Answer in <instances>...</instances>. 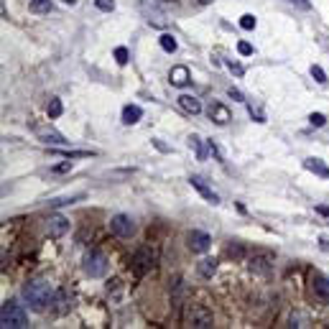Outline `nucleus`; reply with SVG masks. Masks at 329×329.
<instances>
[{
  "instance_id": "obj_1",
  "label": "nucleus",
  "mask_w": 329,
  "mask_h": 329,
  "mask_svg": "<svg viewBox=\"0 0 329 329\" xmlns=\"http://www.w3.org/2000/svg\"><path fill=\"white\" fill-rule=\"evenodd\" d=\"M54 293L56 291L51 289V283L43 281V278H36L31 283H26V289H23L26 301H28V306H31L34 311H46L54 304Z\"/></svg>"
},
{
  "instance_id": "obj_2",
  "label": "nucleus",
  "mask_w": 329,
  "mask_h": 329,
  "mask_svg": "<svg viewBox=\"0 0 329 329\" xmlns=\"http://www.w3.org/2000/svg\"><path fill=\"white\" fill-rule=\"evenodd\" d=\"M0 327L3 329H23V327H28V314L16 301H8L0 309Z\"/></svg>"
},
{
  "instance_id": "obj_3",
  "label": "nucleus",
  "mask_w": 329,
  "mask_h": 329,
  "mask_svg": "<svg viewBox=\"0 0 329 329\" xmlns=\"http://www.w3.org/2000/svg\"><path fill=\"white\" fill-rule=\"evenodd\" d=\"M82 271L89 276V278H102L108 273V258H105V253L100 250H89L84 260H82Z\"/></svg>"
},
{
  "instance_id": "obj_4",
  "label": "nucleus",
  "mask_w": 329,
  "mask_h": 329,
  "mask_svg": "<svg viewBox=\"0 0 329 329\" xmlns=\"http://www.w3.org/2000/svg\"><path fill=\"white\" fill-rule=\"evenodd\" d=\"M186 327H194V329H209L215 324V317L212 311H209L207 306H199V304H191L186 309V317H184Z\"/></svg>"
},
{
  "instance_id": "obj_5",
  "label": "nucleus",
  "mask_w": 329,
  "mask_h": 329,
  "mask_svg": "<svg viewBox=\"0 0 329 329\" xmlns=\"http://www.w3.org/2000/svg\"><path fill=\"white\" fill-rule=\"evenodd\" d=\"M110 230L115 237H120V240H130V237L136 235V222H133L130 215H115L110 219Z\"/></svg>"
},
{
  "instance_id": "obj_6",
  "label": "nucleus",
  "mask_w": 329,
  "mask_h": 329,
  "mask_svg": "<svg viewBox=\"0 0 329 329\" xmlns=\"http://www.w3.org/2000/svg\"><path fill=\"white\" fill-rule=\"evenodd\" d=\"M153 265H156V250H151L148 245L133 256V271H136V276H146Z\"/></svg>"
},
{
  "instance_id": "obj_7",
  "label": "nucleus",
  "mask_w": 329,
  "mask_h": 329,
  "mask_svg": "<svg viewBox=\"0 0 329 329\" xmlns=\"http://www.w3.org/2000/svg\"><path fill=\"white\" fill-rule=\"evenodd\" d=\"M69 232V219L64 215H51L46 219V235L49 237H64Z\"/></svg>"
},
{
  "instance_id": "obj_8",
  "label": "nucleus",
  "mask_w": 329,
  "mask_h": 329,
  "mask_svg": "<svg viewBox=\"0 0 329 329\" xmlns=\"http://www.w3.org/2000/svg\"><path fill=\"white\" fill-rule=\"evenodd\" d=\"M209 235L207 232H202V230H191L189 235H186V245H189V250L191 253H207L209 250Z\"/></svg>"
},
{
  "instance_id": "obj_9",
  "label": "nucleus",
  "mask_w": 329,
  "mask_h": 329,
  "mask_svg": "<svg viewBox=\"0 0 329 329\" xmlns=\"http://www.w3.org/2000/svg\"><path fill=\"white\" fill-rule=\"evenodd\" d=\"M207 115H209V120H215L217 125H227L232 120V115L230 110L225 108L222 102H209V108H207Z\"/></svg>"
},
{
  "instance_id": "obj_10",
  "label": "nucleus",
  "mask_w": 329,
  "mask_h": 329,
  "mask_svg": "<svg viewBox=\"0 0 329 329\" xmlns=\"http://www.w3.org/2000/svg\"><path fill=\"white\" fill-rule=\"evenodd\" d=\"M36 136H38L41 143H46V146H64V143H69L62 133L54 130V128H36Z\"/></svg>"
},
{
  "instance_id": "obj_11",
  "label": "nucleus",
  "mask_w": 329,
  "mask_h": 329,
  "mask_svg": "<svg viewBox=\"0 0 329 329\" xmlns=\"http://www.w3.org/2000/svg\"><path fill=\"white\" fill-rule=\"evenodd\" d=\"M189 184H191L194 189H197V191L202 194V197H204L207 202H212V204H219V197H217V191H212V189H209V186L204 184V179H202V176H189Z\"/></svg>"
},
{
  "instance_id": "obj_12",
  "label": "nucleus",
  "mask_w": 329,
  "mask_h": 329,
  "mask_svg": "<svg viewBox=\"0 0 329 329\" xmlns=\"http://www.w3.org/2000/svg\"><path fill=\"white\" fill-rule=\"evenodd\" d=\"M271 268H273L271 256H256L250 260V271L258 273V276H268V273H271Z\"/></svg>"
},
{
  "instance_id": "obj_13",
  "label": "nucleus",
  "mask_w": 329,
  "mask_h": 329,
  "mask_svg": "<svg viewBox=\"0 0 329 329\" xmlns=\"http://www.w3.org/2000/svg\"><path fill=\"white\" fill-rule=\"evenodd\" d=\"M169 79H171V84H174V87H186V84H189V79H191V74H189V69H186L184 64H179V67H174V69H171Z\"/></svg>"
},
{
  "instance_id": "obj_14",
  "label": "nucleus",
  "mask_w": 329,
  "mask_h": 329,
  "mask_svg": "<svg viewBox=\"0 0 329 329\" xmlns=\"http://www.w3.org/2000/svg\"><path fill=\"white\" fill-rule=\"evenodd\" d=\"M311 289H314V296H317L319 301H329V278H324V276L314 278Z\"/></svg>"
},
{
  "instance_id": "obj_15",
  "label": "nucleus",
  "mask_w": 329,
  "mask_h": 329,
  "mask_svg": "<svg viewBox=\"0 0 329 329\" xmlns=\"http://www.w3.org/2000/svg\"><path fill=\"white\" fill-rule=\"evenodd\" d=\"M141 117H143V110L138 108V105H125L123 108V123L125 125H136Z\"/></svg>"
},
{
  "instance_id": "obj_16",
  "label": "nucleus",
  "mask_w": 329,
  "mask_h": 329,
  "mask_svg": "<svg viewBox=\"0 0 329 329\" xmlns=\"http://www.w3.org/2000/svg\"><path fill=\"white\" fill-rule=\"evenodd\" d=\"M179 105H182L186 112H191V115H199L202 112V102L194 97V95H182V97H179Z\"/></svg>"
},
{
  "instance_id": "obj_17",
  "label": "nucleus",
  "mask_w": 329,
  "mask_h": 329,
  "mask_svg": "<svg viewBox=\"0 0 329 329\" xmlns=\"http://www.w3.org/2000/svg\"><path fill=\"white\" fill-rule=\"evenodd\" d=\"M304 169H306V171H314L317 176H327V179H329V169H327V163H324L322 158H306V161H304Z\"/></svg>"
},
{
  "instance_id": "obj_18",
  "label": "nucleus",
  "mask_w": 329,
  "mask_h": 329,
  "mask_svg": "<svg viewBox=\"0 0 329 329\" xmlns=\"http://www.w3.org/2000/svg\"><path fill=\"white\" fill-rule=\"evenodd\" d=\"M197 271H199V276H204V278H212L215 271H217V260H215V258H202L199 265H197Z\"/></svg>"
},
{
  "instance_id": "obj_19",
  "label": "nucleus",
  "mask_w": 329,
  "mask_h": 329,
  "mask_svg": "<svg viewBox=\"0 0 329 329\" xmlns=\"http://www.w3.org/2000/svg\"><path fill=\"white\" fill-rule=\"evenodd\" d=\"M189 148H194V153H197V158H199V161H204V158H207V148H209V146H204V143H202V138H199V136H194V133L189 136Z\"/></svg>"
},
{
  "instance_id": "obj_20",
  "label": "nucleus",
  "mask_w": 329,
  "mask_h": 329,
  "mask_svg": "<svg viewBox=\"0 0 329 329\" xmlns=\"http://www.w3.org/2000/svg\"><path fill=\"white\" fill-rule=\"evenodd\" d=\"M54 304H56V311H59V314H67V311H69V296H67L64 289H59V291L54 293Z\"/></svg>"
},
{
  "instance_id": "obj_21",
  "label": "nucleus",
  "mask_w": 329,
  "mask_h": 329,
  "mask_svg": "<svg viewBox=\"0 0 329 329\" xmlns=\"http://www.w3.org/2000/svg\"><path fill=\"white\" fill-rule=\"evenodd\" d=\"M158 43H161V49L166 51V54H174L179 46H176V38L171 36V34H163L161 38H158Z\"/></svg>"
},
{
  "instance_id": "obj_22",
  "label": "nucleus",
  "mask_w": 329,
  "mask_h": 329,
  "mask_svg": "<svg viewBox=\"0 0 329 329\" xmlns=\"http://www.w3.org/2000/svg\"><path fill=\"white\" fill-rule=\"evenodd\" d=\"M46 112H49V117H59V115H62V112H64L62 100H59V97H51L49 105H46Z\"/></svg>"
},
{
  "instance_id": "obj_23",
  "label": "nucleus",
  "mask_w": 329,
  "mask_h": 329,
  "mask_svg": "<svg viewBox=\"0 0 329 329\" xmlns=\"http://www.w3.org/2000/svg\"><path fill=\"white\" fill-rule=\"evenodd\" d=\"M31 10L34 13H49L51 10V0H31Z\"/></svg>"
},
{
  "instance_id": "obj_24",
  "label": "nucleus",
  "mask_w": 329,
  "mask_h": 329,
  "mask_svg": "<svg viewBox=\"0 0 329 329\" xmlns=\"http://www.w3.org/2000/svg\"><path fill=\"white\" fill-rule=\"evenodd\" d=\"M128 59H130V54H128V49H125V46H117V49H115V62L120 64V67H125V64H128Z\"/></svg>"
},
{
  "instance_id": "obj_25",
  "label": "nucleus",
  "mask_w": 329,
  "mask_h": 329,
  "mask_svg": "<svg viewBox=\"0 0 329 329\" xmlns=\"http://www.w3.org/2000/svg\"><path fill=\"white\" fill-rule=\"evenodd\" d=\"M120 278H112L110 283H108V293H112V298H115V301H117V298H120Z\"/></svg>"
},
{
  "instance_id": "obj_26",
  "label": "nucleus",
  "mask_w": 329,
  "mask_h": 329,
  "mask_svg": "<svg viewBox=\"0 0 329 329\" xmlns=\"http://www.w3.org/2000/svg\"><path fill=\"white\" fill-rule=\"evenodd\" d=\"M240 26L245 28V31H253V28L258 26V21H256V16H250V13H245V16L240 18Z\"/></svg>"
},
{
  "instance_id": "obj_27",
  "label": "nucleus",
  "mask_w": 329,
  "mask_h": 329,
  "mask_svg": "<svg viewBox=\"0 0 329 329\" xmlns=\"http://www.w3.org/2000/svg\"><path fill=\"white\" fill-rule=\"evenodd\" d=\"M311 77L317 79L319 84H327V82H329V79H327V74H324V69H322V67H317V64L311 67Z\"/></svg>"
},
{
  "instance_id": "obj_28",
  "label": "nucleus",
  "mask_w": 329,
  "mask_h": 329,
  "mask_svg": "<svg viewBox=\"0 0 329 329\" xmlns=\"http://www.w3.org/2000/svg\"><path fill=\"white\" fill-rule=\"evenodd\" d=\"M309 123H311L314 128H322V125L327 123V117H324L322 112H311V115H309Z\"/></svg>"
},
{
  "instance_id": "obj_29",
  "label": "nucleus",
  "mask_w": 329,
  "mask_h": 329,
  "mask_svg": "<svg viewBox=\"0 0 329 329\" xmlns=\"http://www.w3.org/2000/svg\"><path fill=\"white\" fill-rule=\"evenodd\" d=\"M95 5L105 13H110V10H115V0H95Z\"/></svg>"
},
{
  "instance_id": "obj_30",
  "label": "nucleus",
  "mask_w": 329,
  "mask_h": 329,
  "mask_svg": "<svg viewBox=\"0 0 329 329\" xmlns=\"http://www.w3.org/2000/svg\"><path fill=\"white\" fill-rule=\"evenodd\" d=\"M54 174H67V171H72V161H64V163H56V166L51 169Z\"/></svg>"
},
{
  "instance_id": "obj_31",
  "label": "nucleus",
  "mask_w": 329,
  "mask_h": 329,
  "mask_svg": "<svg viewBox=\"0 0 329 329\" xmlns=\"http://www.w3.org/2000/svg\"><path fill=\"white\" fill-rule=\"evenodd\" d=\"M248 110H250V117H256V123H265V115H263L258 108H253V105H248Z\"/></svg>"
},
{
  "instance_id": "obj_32",
  "label": "nucleus",
  "mask_w": 329,
  "mask_h": 329,
  "mask_svg": "<svg viewBox=\"0 0 329 329\" xmlns=\"http://www.w3.org/2000/svg\"><path fill=\"white\" fill-rule=\"evenodd\" d=\"M227 67H230V72H235V74H237V77H243V74H245L243 64H237V62H232V59H227Z\"/></svg>"
},
{
  "instance_id": "obj_33",
  "label": "nucleus",
  "mask_w": 329,
  "mask_h": 329,
  "mask_svg": "<svg viewBox=\"0 0 329 329\" xmlns=\"http://www.w3.org/2000/svg\"><path fill=\"white\" fill-rule=\"evenodd\" d=\"M237 51H240V56H250L253 54V46H250L248 41H240V43H237Z\"/></svg>"
},
{
  "instance_id": "obj_34",
  "label": "nucleus",
  "mask_w": 329,
  "mask_h": 329,
  "mask_svg": "<svg viewBox=\"0 0 329 329\" xmlns=\"http://www.w3.org/2000/svg\"><path fill=\"white\" fill-rule=\"evenodd\" d=\"M227 253H230L232 258H240V256H243V245H240V243H232V245L227 248Z\"/></svg>"
},
{
  "instance_id": "obj_35",
  "label": "nucleus",
  "mask_w": 329,
  "mask_h": 329,
  "mask_svg": "<svg viewBox=\"0 0 329 329\" xmlns=\"http://www.w3.org/2000/svg\"><path fill=\"white\" fill-rule=\"evenodd\" d=\"M286 3H293V5L304 8V10H309V8H311V3H309V0H286Z\"/></svg>"
},
{
  "instance_id": "obj_36",
  "label": "nucleus",
  "mask_w": 329,
  "mask_h": 329,
  "mask_svg": "<svg viewBox=\"0 0 329 329\" xmlns=\"http://www.w3.org/2000/svg\"><path fill=\"white\" fill-rule=\"evenodd\" d=\"M230 97H232V100H237V102H245V97H243L240 89H232V87H230Z\"/></svg>"
},
{
  "instance_id": "obj_37",
  "label": "nucleus",
  "mask_w": 329,
  "mask_h": 329,
  "mask_svg": "<svg viewBox=\"0 0 329 329\" xmlns=\"http://www.w3.org/2000/svg\"><path fill=\"white\" fill-rule=\"evenodd\" d=\"M209 151H212V153L217 156V161H225V158H222V153H219V148H217V143H215V141H209Z\"/></svg>"
},
{
  "instance_id": "obj_38",
  "label": "nucleus",
  "mask_w": 329,
  "mask_h": 329,
  "mask_svg": "<svg viewBox=\"0 0 329 329\" xmlns=\"http://www.w3.org/2000/svg\"><path fill=\"white\" fill-rule=\"evenodd\" d=\"M153 146L158 148V151H163V153H169V151H171V148H169L166 143H161V141H153Z\"/></svg>"
},
{
  "instance_id": "obj_39",
  "label": "nucleus",
  "mask_w": 329,
  "mask_h": 329,
  "mask_svg": "<svg viewBox=\"0 0 329 329\" xmlns=\"http://www.w3.org/2000/svg\"><path fill=\"white\" fill-rule=\"evenodd\" d=\"M317 212L324 215V217H329V207H317Z\"/></svg>"
},
{
  "instance_id": "obj_40",
  "label": "nucleus",
  "mask_w": 329,
  "mask_h": 329,
  "mask_svg": "<svg viewBox=\"0 0 329 329\" xmlns=\"http://www.w3.org/2000/svg\"><path fill=\"white\" fill-rule=\"evenodd\" d=\"M199 5H209V3H215V0H197Z\"/></svg>"
},
{
  "instance_id": "obj_41",
  "label": "nucleus",
  "mask_w": 329,
  "mask_h": 329,
  "mask_svg": "<svg viewBox=\"0 0 329 329\" xmlns=\"http://www.w3.org/2000/svg\"><path fill=\"white\" fill-rule=\"evenodd\" d=\"M62 3H64V5H74V3H77V0H62Z\"/></svg>"
},
{
  "instance_id": "obj_42",
  "label": "nucleus",
  "mask_w": 329,
  "mask_h": 329,
  "mask_svg": "<svg viewBox=\"0 0 329 329\" xmlns=\"http://www.w3.org/2000/svg\"><path fill=\"white\" fill-rule=\"evenodd\" d=\"M163 3H176V0H163Z\"/></svg>"
}]
</instances>
